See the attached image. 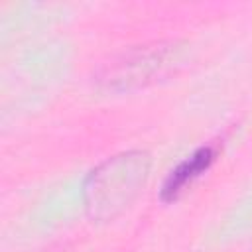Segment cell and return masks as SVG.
Returning a JSON list of instances; mask_svg holds the SVG:
<instances>
[{"mask_svg":"<svg viewBox=\"0 0 252 252\" xmlns=\"http://www.w3.org/2000/svg\"><path fill=\"white\" fill-rule=\"evenodd\" d=\"M150 159L142 152L114 156L91 171L85 183L87 209L96 219H112L140 191Z\"/></svg>","mask_w":252,"mask_h":252,"instance_id":"obj_1","label":"cell"},{"mask_svg":"<svg viewBox=\"0 0 252 252\" xmlns=\"http://www.w3.org/2000/svg\"><path fill=\"white\" fill-rule=\"evenodd\" d=\"M215 159V150L213 148H201L197 150L191 158H187L185 161H181L165 179L163 189H161V199L163 201H171L177 197V193L191 181L195 179L199 173H203Z\"/></svg>","mask_w":252,"mask_h":252,"instance_id":"obj_2","label":"cell"}]
</instances>
